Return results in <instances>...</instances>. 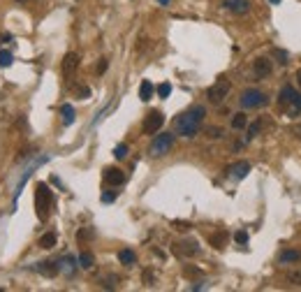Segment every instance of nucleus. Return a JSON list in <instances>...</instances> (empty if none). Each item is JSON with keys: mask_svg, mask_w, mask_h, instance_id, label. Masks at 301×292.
<instances>
[{"mask_svg": "<svg viewBox=\"0 0 301 292\" xmlns=\"http://www.w3.org/2000/svg\"><path fill=\"white\" fill-rule=\"evenodd\" d=\"M204 116H206V109L202 105H195L188 111L179 114V118L174 121V130L179 132V135H183V137H195L204 123Z\"/></svg>", "mask_w": 301, "mask_h": 292, "instance_id": "obj_1", "label": "nucleus"}, {"mask_svg": "<svg viewBox=\"0 0 301 292\" xmlns=\"http://www.w3.org/2000/svg\"><path fill=\"white\" fill-rule=\"evenodd\" d=\"M51 207H53V195H51V190H49V185L38 183L35 185V209H38L39 220H46V218H49Z\"/></svg>", "mask_w": 301, "mask_h": 292, "instance_id": "obj_2", "label": "nucleus"}, {"mask_svg": "<svg viewBox=\"0 0 301 292\" xmlns=\"http://www.w3.org/2000/svg\"><path fill=\"white\" fill-rule=\"evenodd\" d=\"M278 105L290 109V116L301 114V95L294 91L292 86H283L278 93Z\"/></svg>", "mask_w": 301, "mask_h": 292, "instance_id": "obj_3", "label": "nucleus"}, {"mask_svg": "<svg viewBox=\"0 0 301 292\" xmlns=\"http://www.w3.org/2000/svg\"><path fill=\"white\" fill-rule=\"evenodd\" d=\"M266 105H269V95L257 91V88H248L241 95V107L243 109H260V107H266Z\"/></svg>", "mask_w": 301, "mask_h": 292, "instance_id": "obj_4", "label": "nucleus"}, {"mask_svg": "<svg viewBox=\"0 0 301 292\" xmlns=\"http://www.w3.org/2000/svg\"><path fill=\"white\" fill-rule=\"evenodd\" d=\"M229 91H232V84H229V79L220 77L218 81H216V84H213L209 91H206V98H209V102H213V105H220V102H223L227 95H229Z\"/></svg>", "mask_w": 301, "mask_h": 292, "instance_id": "obj_5", "label": "nucleus"}, {"mask_svg": "<svg viewBox=\"0 0 301 292\" xmlns=\"http://www.w3.org/2000/svg\"><path fill=\"white\" fill-rule=\"evenodd\" d=\"M162 123H165V114L162 111H158V109L149 111V114L144 116V125H142L144 135H158Z\"/></svg>", "mask_w": 301, "mask_h": 292, "instance_id": "obj_6", "label": "nucleus"}, {"mask_svg": "<svg viewBox=\"0 0 301 292\" xmlns=\"http://www.w3.org/2000/svg\"><path fill=\"white\" fill-rule=\"evenodd\" d=\"M172 146H174V135L172 132H162V135H158V137L153 139V144H150V155H155V158L167 155L172 151Z\"/></svg>", "mask_w": 301, "mask_h": 292, "instance_id": "obj_7", "label": "nucleus"}, {"mask_svg": "<svg viewBox=\"0 0 301 292\" xmlns=\"http://www.w3.org/2000/svg\"><path fill=\"white\" fill-rule=\"evenodd\" d=\"M172 251L179 257H195V255H199V244H197L195 239H181V241H176L172 246Z\"/></svg>", "mask_w": 301, "mask_h": 292, "instance_id": "obj_8", "label": "nucleus"}, {"mask_svg": "<svg viewBox=\"0 0 301 292\" xmlns=\"http://www.w3.org/2000/svg\"><path fill=\"white\" fill-rule=\"evenodd\" d=\"M273 72V65H271L269 58H255L253 61V74H255V79H266Z\"/></svg>", "mask_w": 301, "mask_h": 292, "instance_id": "obj_9", "label": "nucleus"}, {"mask_svg": "<svg viewBox=\"0 0 301 292\" xmlns=\"http://www.w3.org/2000/svg\"><path fill=\"white\" fill-rule=\"evenodd\" d=\"M76 68H79V54H75V51L65 54V58H63V65H60V70H63V77L70 79L76 72Z\"/></svg>", "mask_w": 301, "mask_h": 292, "instance_id": "obj_10", "label": "nucleus"}, {"mask_svg": "<svg viewBox=\"0 0 301 292\" xmlns=\"http://www.w3.org/2000/svg\"><path fill=\"white\" fill-rule=\"evenodd\" d=\"M105 183L109 185H123L125 183V172L118 167H107L105 169Z\"/></svg>", "mask_w": 301, "mask_h": 292, "instance_id": "obj_11", "label": "nucleus"}, {"mask_svg": "<svg viewBox=\"0 0 301 292\" xmlns=\"http://www.w3.org/2000/svg\"><path fill=\"white\" fill-rule=\"evenodd\" d=\"M223 5H225L232 14H239V16L250 12V0H225Z\"/></svg>", "mask_w": 301, "mask_h": 292, "instance_id": "obj_12", "label": "nucleus"}, {"mask_svg": "<svg viewBox=\"0 0 301 292\" xmlns=\"http://www.w3.org/2000/svg\"><path fill=\"white\" fill-rule=\"evenodd\" d=\"M33 269L38 271V274H42V276H46V278H53L60 271V267L56 264V262H38V264H33Z\"/></svg>", "mask_w": 301, "mask_h": 292, "instance_id": "obj_13", "label": "nucleus"}, {"mask_svg": "<svg viewBox=\"0 0 301 292\" xmlns=\"http://www.w3.org/2000/svg\"><path fill=\"white\" fill-rule=\"evenodd\" d=\"M248 172H250V162L248 160H239L236 165H232V167L227 169V174L232 179H243V177H248Z\"/></svg>", "mask_w": 301, "mask_h": 292, "instance_id": "obj_14", "label": "nucleus"}, {"mask_svg": "<svg viewBox=\"0 0 301 292\" xmlns=\"http://www.w3.org/2000/svg\"><path fill=\"white\" fill-rule=\"evenodd\" d=\"M278 262L280 264H297V262H301V251L287 248V251H283V253L278 255Z\"/></svg>", "mask_w": 301, "mask_h": 292, "instance_id": "obj_15", "label": "nucleus"}, {"mask_svg": "<svg viewBox=\"0 0 301 292\" xmlns=\"http://www.w3.org/2000/svg\"><path fill=\"white\" fill-rule=\"evenodd\" d=\"M118 262H120V264H125V267H132V264L137 262L135 251H130V248H123V251H118Z\"/></svg>", "mask_w": 301, "mask_h": 292, "instance_id": "obj_16", "label": "nucleus"}, {"mask_svg": "<svg viewBox=\"0 0 301 292\" xmlns=\"http://www.w3.org/2000/svg\"><path fill=\"white\" fill-rule=\"evenodd\" d=\"M76 262H79V267H81V269H93V267H95V255L88 253V251H83Z\"/></svg>", "mask_w": 301, "mask_h": 292, "instance_id": "obj_17", "label": "nucleus"}, {"mask_svg": "<svg viewBox=\"0 0 301 292\" xmlns=\"http://www.w3.org/2000/svg\"><path fill=\"white\" fill-rule=\"evenodd\" d=\"M153 91H155V88H153V84H150L149 79H144L142 86H139V98H142L144 102H149L150 98H153Z\"/></svg>", "mask_w": 301, "mask_h": 292, "instance_id": "obj_18", "label": "nucleus"}, {"mask_svg": "<svg viewBox=\"0 0 301 292\" xmlns=\"http://www.w3.org/2000/svg\"><path fill=\"white\" fill-rule=\"evenodd\" d=\"M209 241H211V246H213V248H225V244H227V232L220 230V232H216V234H211Z\"/></svg>", "mask_w": 301, "mask_h": 292, "instance_id": "obj_19", "label": "nucleus"}, {"mask_svg": "<svg viewBox=\"0 0 301 292\" xmlns=\"http://www.w3.org/2000/svg\"><path fill=\"white\" fill-rule=\"evenodd\" d=\"M58 267H60L63 271H65V274H75V269H76V260L72 257V255H65V257L60 260Z\"/></svg>", "mask_w": 301, "mask_h": 292, "instance_id": "obj_20", "label": "nucleus"}, {"mask_svg": "<svg viewBox=\"0 0 301 292\" xmlns=\"http://www.w3.org/2000/svg\"><path fill=\"white\" fill-rule=\"evenodd\" d=\"M56 244H58V237L53 232H46V234L39 237V248H53Z\"/></svg>", "mask_w": 301, "mask_h": 292, "instance_id": "obj_21", "label": "nucleus"}, {"mask_svg": "<svg viewBox=\"0 0 301 292\" xmlns=\"http://www.w3.org/2000/svg\"><path fill=\"white\" fill-rule=\"evenodd\" d=\"M60 114H63V123L65 125L75 123V107H72V105H63V107H60Z\"/></svg>", "mask_w": 301, "mask_h": 292, "instance_id": "obj_22", "label": "nucleus"}, {"mask_svg": "<svg viewBox=\"0 0 301 292\" xmlns=\"http://www.w3.org/2000/svg\"><path fill=\"white\" fill-rule=\"evenodd\" d=\"M246 125H248V116L243 114V111H239V114L232 116V128L234 130H243Z\"/></svg>", "mask_w": 301, "mask_h": 292, "instance_id": "obj_23", "label": "nucleus"}, {"mask_svg": "<svg viewBox=\"0 0 301 292\" xmlns=\"http://www.w3.org/2000/svg\"><path fill=\"white\" fill-rule=\"evenodd\" d=\"M287 283L301 288V267H299V269H292L290 274H287Z\"/></svg>", "mask_w": 301, "mask_h": 292, "instance_id": "obj_24", "label": "nucleus"}, {"mask_svg": "<svg viewBox=\"0 0 301 292\" xmlns=\"http://www.w3.org/2000/svg\"><path fill=\"white\" fill-rule=\"evenodd\" d=\"M260 130H262V121H255L253 125H248V135H246V142L255 139L257 135H260Z\"/></svg>", "mask_w": 301, "mask_h": 292, "instance_id": "obj_25", "label": "nucleus"}, {"mask_svg": "<svg viewBox=\"0 0 301 292\" xmlns=\"http://www.w3.org/2000/svg\"><path fill=\"white\" fill-rule=\"evenodd\" d=\"M113 158L116 160H123V158H128V144H118L113 148Z\"/></svg>", "mask_w": 301, "mask_h": 292, "instance_id": "obj_26", "label": "nucleus"}, {"mask_svg": "<svg viewBox=\"0 0 301 292\" xmlns=\"http://www.w3.org/2000/svg\"><path fill=\"white\" fill-rule=\"evenodd\" d=\"M0 65H2V68L12 65V54H9L7 49H0Z\"/></svg>", "mask_w": 301, "mask_h": 292, "instance_id": "obj_27", "label": "nucleus"}, {"mask_svg": "<svg viewBox=\"0 0 301 292\" xmlns=\"http://www.w3.org/2000/svg\"><path fill=\"white\" fill-rule=\"evenodd\" d=\"M271 54H273V58H278V63H280V65H287V54H285V51H283V49H273Z\"/></svg>", "mask_w": 301, "mask_h": 292, "instance_id": "obj_28", "label": "nucleus"}, {"mask_svg": "<svg viewBox=\"0 0 301 292\" xmlns=\"http://www.w3.org/2000/svg\"><path fill=\"white\" fill-rule=\"evenodd\" d=\"M169 93H172V84H167V81H165V84L158 86V95H160V98H169Z\"/></svg>", "mask_w": 301, "mask_h": 292, "instance_id": "obj_29", "label": "nucleus"}, {"mask_svg": "<svg viewBox=\"0 0 301 292\" xmlns=\"http://www.w3.org/2000/svg\"><path fill=\"white\" fill-rule=\"evenodd\" d=\"M234 239H236V244H248V232L239 230L236 234H234Z\"/></svg>", "mask_w": 301, "mask_h": 292, "instance_id": "obj_30", "label": "nucleus"}, {"mask_svg": "<svg viewBox=\"0 0 301 292\" xmlns=\"http://www.w3.org/2000/svg\"><path fill=\"white\" fill-rule=\"evenodd\" d=\"M76 95H79L81 100H86V98H90V88L88 86H79V88H76Z\"/></svg>", "mask_w": 301, "mask_h": 292, "instance_id": "obj_31", "label": "nucleus"}, {"mask_svg": "<svg viewBox=\"0 0 301 292\" xmlns=\"http://www.w3.org/2000/svg\"><path fill=\"white\" fill-rule=\"evenodd\" d=\"M174 227H176V230H181V232H186V230H190V227H192V225L190 223H186V220H174Z\"/></svg>", "mask_w": 301, "mask_h": 292, "instance_id": "obj_32", "label": "nucleus"}, {"mask_svg": "<svg viewBox=\"0 0 301 292\" xmlns=\"http://www.w3.org/2000/svg\"><path fill=\"white\" fill-rule=\"evenodd\" d=\"M206 132H209L211 139H220V137H223V130H220V128H209Z\"/></svg>", "mask_w": 301, "mask_h": 292, "instance_id": "obj_33", "label": "nucleus"}, {"mask_svg": "<svg viewBox=\"0 0 301 292\" xmlns=\"http://www.w3.org/2000/svg\"><path fill=\"white\" fill-rule=\"evenodd\" d=\"M153 281H155V276H153V271L146 269V271H144V283H146V285H153Z\"/></svg>", "mask_w": 301, "mask_h": 292, "instance_id": "obj_34", "label": "nucleus"}, {"mask_svg": "<svg viewBox=\"0 0 301 292\" xmlns=\"http://www.w3.org/2000/svg\"><path fill=\"white\" fill-rule=\"evenodd\" d=\"M183 274H186V276H199L202 271L195 269V267H186V269H183Z\"/></svg>", "mask_w": 301, "mask_h": 292, "instance_id": "obj_35", "label": "nucleus"}, {"mask_svg": "<svg viewBox=\"0 0 301 292\" xmlns=\"http://www.w3.org/2000/svg\"><path fill=\"white\" fill-rule=\"evenodd\" d=\"M107 65H109V63H107V58H102V61H100V65H98V74H102V72H105Z\"/></svg>", "mask_w": 301, "mask_h": 292, "instance_id": "obj_36", "label": "nucleus"}, {"mask_svg": "<svg viewBox=\"0 0 301 292\" xmlns=\"http://www.w3.org/2000/svg\"><path fill=\"white\" fill-rule=\"evenodd\" d=\"M113 200H116L113 192H105V195H102V202H113Z\"/></svg>", "mask_w": 301, "mask_h": 292, "instance_id": "obj_37", "label": "nucleus"}, {"mask_svg": "<svg viewBox=\"0 0 301 292\" xmlns=\"http://www.w3.org/2000/svg\"><path fill=\"white\" fill-rule=\"evenodd\" d=\"M292 132H294V135H297V137H301V125H294V128H292Z\"/></svg>", "mask_w": 301, "mask_h": 292, "instance_id": "obj_38", "label": "nucleus"}, {"mask_svg": "<svg viewBox=\"0 0 301 292\" xmlns=\"http://www.w3.org/2000/svg\"><path fill=\"white\" fill-rule=\"evenodd\" d=\"M297 84H299V88H301V70L297 72Z\"/></svg>", "mask_w": 301, "mask_h": 292, "instance_id": "obj_39", "label": "nucleus"}, {"mask_svg": "<svg viewBox=\"0 0 301 292\" xmlns=\"http://www.w3.org/2000/svg\"><path fill=\"white\" fill-rule=\"evenodd\" d=\"M160 5H169V0H158Z\"/></svg>", "mask_w": 301, "mask_h": 292, "instance_id": "obj_40", "label": "nucleus"}, {"mask_svg": "<svg viewBox=\"0 0 301 292\" xmlns=\"http://www.w3.org/2000/svg\"><path fill=\"white\" fill-rule=\"evenodd\" d=\"M269 2H271V5H278V2H280V0H269Z\"/></svg>", "mask_w": 301, "mask_h": 292, "instance_id": "obj_41", "label": "nucleus"}, {"mask_svg": "<svg viewBox=\"0 0 301 292\" xmlns=\"http://www.w3.org/2000/svg\"><path fill=\"white\" fill-rule=\"evenodd\" d=\"M19 2H26V0H19Z\"/></svg>", "mask_w": 301, "mask_h": 292, "instance_id": "obj_42", "label": "nucleus"}]
</instances>
